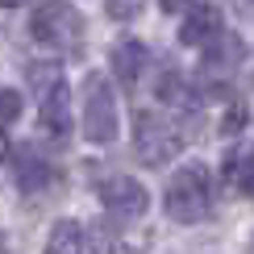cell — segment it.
Wrapping results in <instances>:
<instances>
[{"label":"cell","mask_w":254,"mask_h":254,"mask_svg":"<svg viewBox=\"0 0 254 254\" xmlns=\"http://www.w3.org/2000/svg\"><path fill=\"white\" fill-rule=\"evenodd\" d=\"M163 208L167 217L179 221V225H196V221L208 217L213 208V192H208V167L204 163H188L167 179L163 192Z\"/></svg>","instance_id":"6da1fadb"},{"label":"cell","mask_w":254,"mask_h":254,"mask_svg":"<svg viewBox=\"0 0 254 254\" xmlns=\"http://www.w3.org/2000/svg\"><path fill=\"white\" fill-rule=\"evenodd\" d=\"M121 117H117V96H113V83L92 71L83 79V137L92 146H109L117 142Z\"/></svg>","instance_id":"7a4b0ae2"},{"label":"cell","mask_w":254,"mask_h":254,"mask_svg":"<svg viewBox=\"0 0 254 254\" xmlns=\"http://www.w3.org/2000/svg\"><path fill=\"white\" fill-rule=\"evenodd\" d=\"M137 129H133V150L146 167L171 163V158L184 150V133L171 117H158V113H137Z\"/></svg>","instance_id":"3957f363"},{"label":"cell","mask_w":254,"mask_h":254,"mask_svg":"<svg viewBox=\"0 0 254 254\" xmlns=\"http://www.w3.org/2000/svg\"><path fill=\"white\" fill-rule=\"evenodd\" d=\"M79 29V17L71 4H38L29 13V34L42 46H67Z\"/></svg>","instance_id":"277c9868"},{"label":"cell","mask_w":254,"mask_h":254,"mask_svg":"<svg viewBox=\"0 0 254 254\" xmlns=\"http://www.w3.org/2000/svg\"><path fill=\"white\" fill-rule=\"evenodd\" d=\"M100 204L117 221H133V217H142L146 208H150V192L129 175H113V179L100 184Z\"/></svg>","instance_id":"5b68a950"},{"label":"cell","mask_w":254,"mask_h":254,"mask_svg":"<svg viewBox=\"0 0 254 254\" xmlns=\"http://www.w3.org/2000/svg\"><path fill=\"white\" fill-rule=\"evenodd\" d=\"M38 121H42V129H46L50 137L67 142V133H71V92H67V79H59V83H50V88H42Z\"/></svg>","instance_id":"8992f818"},{"label":"cell","mask_w":254,"mask_h":254,"mask_svg":"<svg viewBox=\"0 0 254 254\" xmlns=\"http://www.w3.org/2000/svg\"><path fill=\"white\" fill-rule=\"evenodd\" d=\"M221 8L217 4H192L184 17V29H179V42L184 46H208L217 34H221Z\"/></svg>","instance_id":"52a82bcc"},{"label":"cell","mask_w":254,"mask_h":254,"mask_svg":"<svg viewBox=\"0 0 254 254\" xmlns=\"http://www.w3.org/2000/svg\"><path fill=\"white\" fill-rule=\"evenodd\" d=\"M50 179H55V167H50L38 150H17V158H13V184H17L25 196L42 192Z\"/></svg>","instance_id":"ba28073f"},{"label":"cell","mask_w":254,"mask_h":254,"mask_svg":"<svg viewBox=\"0 0 254 254\" xmlns=\"http://www.w3.org/2000/svg\"><path fill=\"white\" fill-rule=\"evenodd\" d=\"M109 63H113V75H117L125 88H133L137 75H142V67H146V46L133 42V38H125V42H117V46L109 50Z\"/></svg>","instance_id":"9c48e42d"},{"label":"cell","mask_w":254,"mask_h":254,"mask_svg":"<svg viewBox=\"0 0 254 254\" xmlns=\"http://www.w3.org/2000/svg\"><path fill=\"white\" fill-rule=\"evenodd\" d=\"M238 59H242V38L229 34V29H221L204 46V67L208 71H229V67H238Z\"/></svg>","instance_id":"30bf717a"},{"label":"cell","mask_w":254,"mask_h":254,"mask_svg":"<svg viewBox=\"0 0 254 254\" xmlns=\"http://www.w3.org/2000/svg\"><path fill=\"white\" fill-rule=\"evenodd\" d=\"M83 250V225L79 221H55L42 254H79Z\"/></svg>","instance_id":"8fae6325"},{"label":"cell","mask_w":254,"mask_h":254,"mask_svg":"<svg viewBox=\"0 0 254 254\" xmlns=\"http://www.w3.org/2000/svg\"><path fill=\"white\" fill-rule=\"evenodd\" d=\"M225 184H234L238 192L254 196V150H234L225 158Z\"/></svg>","instance_id":"7c38bea8"},{"label":"cell","mask_w":254,"mask_h":254,"mask_svg":"<svg viewBox=\"0 0 254 254\" xmlns=\"http://www.w3.org/2000/svg\"><path fill=\"white\" fill-rule=\"evenodd\" d=\"M21 109H25L21 92H17V88H0V125L17 121V117H21Z\"/></svg>","instance_id":"4fadbf2b"},{"label":"cell","mask_w":254,"mask_h":254,"mask_svg":"<svg viewBox=\"0 0 254 254\" xmlns=\"http://www.w3.org/2000/svg\"><path fill=\"white\" fill-rule=\"evenodd\" d=\"M242 125H246V104H242V100H234V104H229V113L221 117V133H225V137H234V133H242Z\"/></svg>","instance_id":"5bb4252c"},{"label":"cell","mask_w":254,"mask_h":254,"mask_svg":"<svg viewBox=\"0 0 254 254\" xmlns=\"http://www.w3.org/2000/svg\"><path fill=\"white\" fill-rule=\"evenodd\" d=\"M104 13H109V17H117V21H129V17H137V13H142V4H104Z\"/></svg>","instance_id":"9a60e30c"},{"label":"cell","mask_w":254,"mask_h":254,"mask_svg":"<svg viewBox=\"0 0 254 254\" xmlns=\"http://www.w3.org/2000/svg\"><path fill=\"white\" fill-rule=\"evenodd\" d=\"M8 158V137H4V129H0V163Z\"/></svg>","instance_id":"2e32d148"}]
</instances>
